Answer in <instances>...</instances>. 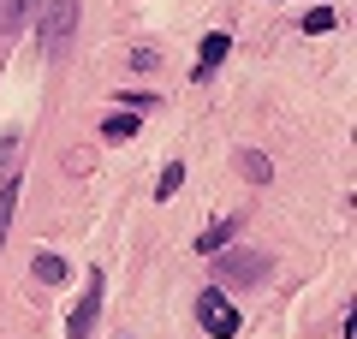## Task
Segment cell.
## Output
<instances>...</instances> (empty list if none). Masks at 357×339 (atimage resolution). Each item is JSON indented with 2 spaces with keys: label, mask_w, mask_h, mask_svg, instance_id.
Instances as JSON below:
<instances>
[{
  "label": "cell",
  "mask_w": 357,
  "mask_h": 339,
  "mask_svg": "<svg viewBox=\"0 0 357 339\" xmlns=\"http://www.w3.org/2000/svg\"><path fill=\"white\" fill-rule=\"evenodd\" d=\"M227 54H232V42L220 36V30H215V36H203V54H197V84H208V77L220 72V60H227Z\"/></svg>",
  "instance_id": "obj_5"
},
{
  "label": "cell",
  "mask_w": 357,
  "mask_h": 339,
  "mask_svg": "<svg viewBox=\"0 0 357 339\" xmlns=\"http://www.w3.org/2000/svg\"><path fill=\"white\" fill-rule=\"evenodd\" d=\"M96 315H102V268H89V292L72 310V322H66V339H89L96 333Z\"/></svg>",
  "instance_id": "obj_4"
},
{
  "label": "cell",
  "mask_w": 357,
  "mask_h": 339,
  "mask_svg": "<svg viewBox=\"0 0 357 339\" xmlns=\"http://www.w3.org/2000/svg\"><path fill=\"white\" fill-rule=\"evenodd\" d=\"M238 173L250 179V185H268V173H274V167H268L262 149H238Z\"/></svg>",
  "instance_id": "obj_10"
},
{
  "label": "cell",
  "mask_w": 357,
  "mask_h": 339,
  "mask_svg": "<svg viewBox=\"0 0 357 339\" xmlns=\"http://www.w3.org/2000/svg\"><path fill=\"white\" fill-rule=\"evenodd\" d=\"M137 131H143V113H137V107L107 113V119H102V137H107V143H126V137H137Z\"/></svg>",
  "instance_id": "obj_7"
},
{
  "label": "cell",
  "mask_w": 357,
  "mask_h": 339,
  "mask_svg": "<svg viewBox=\"0 0 357 339\" xmlns=\"http://www.w3.org/2000/svg\"><path fill=\"white\" fill-rule=\"evenodd\" d=\"M18 197H24V185H18V173H6V179H0V250H6V232H13Z\"/></svg>",
  "instance_id": "obj_6"
},
{
  "label": "cell",
  "mask_w": 357,
  "mask_h": 339,
  "mask_svg": "<svg viewBox=\"0 0 357 339\" xmlns=\"http://www.w3.org/2000/svg\"><path fill=\"white\" fill-rule=\"evenodd\" d=\"M178 185H185V167L173 161V167L161 173V185H155V197H161V202H167V197H178Z\"/></svg>",
  "instance_id": "obj_12"
},
{
  "label": "cell",
  "mask_w": 357,
  "mask_h": 339,
  "mask_svg": "<svg viewBox=\"0 0 357 339\" xmlns=\"http://www.w3.org/2000/svg\"><path fill=\"white\" fill-rule=\"evenodd\" d=\"M197 327H203L208 339H232L238 333V310H232L220 292H203V298H197Z\"/></svg>",
  "instance_id": "obj_3"
},
{
  "label": "cell",
  "mask_w": 357,
  "mask_h": 339,
  "mask_svg": "<svg viewBox=\"0 0 357 339\" xmlns=\"http://www.w3.org/2000/svg\"><path fill=\"white\" fill-rule=\"evenodd\" d=\"M232 239H238V214H227V220H215V226L203 232V239H197V250H203V256H215V250H227Z\"/></svg>",
  "instance_id": "obj_8"
},
{
  "label": "cell",
  "mask_w": 357,
  "mask_h": 339,
  "mask_svg": "<svg viewBox=\"0 0 357 339\" xmlns=\"http://www.w3.org/2000/svg\"><path fill=\"white\" fill-rule=\"evenodd\" d=\"M30 274H36L42 286H60V280L72 274V268H66V256H48V250H42V256H36V268H30Z\"/></svg>",
  "instance_id": "obj_11"
},
{
  "label": "cell",
  "mask_w": 357,
  "mask_h": 339,
  "mask_svg": "<svg viewBox=\"0 0 357 339\" xmlns=\"http://www.w3.org/2000/svg\"><path fill=\"white\" fill-rule=\"evenodd\" d=\"M304 30H310V36H321V30H333V6H316V13H304Z\"/></svg>",
  "instance_id": "obj_13"
},
{
  "label": "cell",
  "mask_w": 357,
  "mask_h": 339,
  "mask_svg": "<svg viewBox=\"0 0 357 339\" xmlns=\"http://www.w3.org/2000/svg\"><path fill=\"white\" fill-rule=\"evenodd\" d=\"M13 161H18V137H0V173H13Z\"/></svg>",
  "instance_id": "obj_14"
},
{
  "label": "cell",
  "mask_w": 357,
  "mask_h": 339,
  "mask_svg": "<svg viewBox=\"0 0 357 339\" xmlns=\"http://www.w3.org/2000/svg\"><path fill=\"white\" fill-rule=\"evenodd\" d=\"M208 262H215V280H220V286H232V292H244V286H262V280L274 274V256H262V250H244V244H227V250H215Z\"/></svg>",
  "instance_id": "obj_2"
},
{
  "label": "cell",
  "mask_w": 357,
  "mask_h": 339,
  "mask_svg": "<svg viewBox=\"0 0 357 339\" xmlns=\"http://www.w3.org/2000/svg\"><path fill=\"white\" fill-rule=\"evenodd\" d=\"M77 18H84V6H77V0H42V6H36V42H42V54H48V60H60V54L72 48Z\"/></svg>",
  "instance_id": "obj_1"
},
{
  "label": "cell",
  "mask_w": 357,
  "mask_h": 339,
  "mask_svg": "<svg viewBox=\"0 0 357 339\" xmlns=\"http://www.w3.org/2000/svg\"><path fill=\"white\" fill-rule=\"evenodd\" d=\"M30 6H36V0H0V36H18V30L30 24Z\"/></svg>",
  "instance_id": "obj_9"
}]
</instances>
